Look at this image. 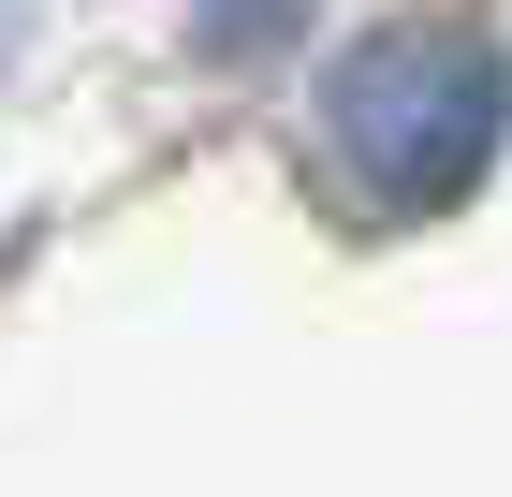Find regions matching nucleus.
<instances>
[{"instance_id":"f257e3e1","label":"nucleus","mask_w":512,"mask_h":497,"mask_svg":"<svg viewBox=\"0 0 512 497\" xmlns=\"http://www.w3.org/2000/svg\"><path fill=\"white\" fill-rule=\"evenodd\" d=\"M337 117V161H352L381 205H469L512 147V59L483 30H366L322 88Z\"/></svg>"}]
</instances>
